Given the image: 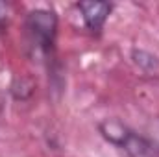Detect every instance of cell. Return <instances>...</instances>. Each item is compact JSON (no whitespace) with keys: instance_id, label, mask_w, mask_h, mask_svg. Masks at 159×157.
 <instances>
[{"instance_id":"4","label":"cell","mask_w":159,"mask_h":157,"mask_svg":"<svg viewBox=\"0 0 159 157\" xmlns=\"http://www.w3.org/2000/svg\"><path fill=\"white\" fill-rule=\"evenodd\" d=\"M133 61H135L143 70H148V72L156 70V69L159 67L157 57L152 56L150 52H144V50H135V52H133Z\"/></svg>"},{"instance_id":"3","label":"cell","mask_w":159,"mask_h":157,"mask_svg":"<svg viewBox=\"0 0 159 157\" xmlns=\"http://www.w3.org/2000/svg\"><path fill=\"white\" fill-rule=\"evenodd\" d=\"M78 7L81 11V19L87 26L89 32L93 34H100L113 6L109 2H78Z\"/></svg>"},{"instance_id":"5","label":"cell","mask_w":159,"mask_h":157,"mask_svg":"<svg viewBox=\"0 0 159 157\" xmlns=\"http://www.w3.org/2000/svg\"><path fill=\"white\" fill-rule=\"evenodd\" d=\"M4 24H6V6L0 4V32H2Z\"/></svg>"},{"instance_id":"2","label":"cell","mask_w":159,"mask_h":157,"mask_svg":"<svg viewBox=\"0 0 159 157\" xmlns=\"http://www.w3.org/2000/svg\"><path fill=\"white\" fill-rule=\"evenodd\" d=\"M26 34L30 44L41 52L48 54L54 48L57 35V17L50 9H34L26 17Z\"/></svg>"},{"instance_id":"1","label":"cell","mask_w":159,"mask_h":157,"mask_svg":"<svg viewBox=\"0 0 159 157\" xmlns=\"http://www.w3.org/2000/svg\"><path fill=\"white\" fill-rule=\"evenodd\" d=\"M98 129L107 142L120 148L128 157H156V146L119 120L107 118L98 124Z\"/></svg>"}]
</instances>
